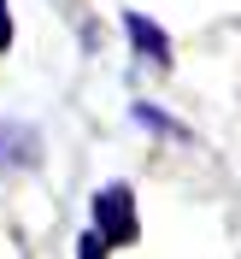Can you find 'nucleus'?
Instances as JSON below:
<instances>
[{
  "mask_svg": "<svg viewBox=\"0 0 241 259\" xmlns=\"http://www.w3.org/2000/svg\"><path fill=\"white\" fill-rule=\"evenodd\" d=\"M124 30H129V48H135V53H147L153 65H171V41H165V30L153 24V18L129 12V18H124Z\"/></svg>",
  "mask_w": 241,
  "mask_h": 259,
  "instance_id": "nucleus-2",
  "label": "nucleus"
},
{
  "mask_svg": "<svg viewBox=\"0 0 241 259\" xmlns=\"http://www.w3.org/2000/svg\"><path fill=\"white\" fill-rule=\"evenodd\" d=\"M135 124H147V130H159V136H177V124L159 112V106H147V100H135Z\"/></svg>",
  "mask_w": 241,
  "mask_h": 259,
  "instance_id": "nucleus-4",
  "label": "nucleus"
},
{
  "mask_svg": "<svg viewBox=\"0 0 241 259\" xmlns=\"http://www.w3.org/2000/svg\"><path fill=\"white\" fill-rule=\"evenodd\" d=\"M77 253H82V259H94V253H106V236H100V230H88V236H82V242H77Z\"/></svg>",
  "mask_w": 241,
  "mask_h": 259,
  "instance_id": "nucleus-5",
  "label": "nucleus"
},
{
  "mask_svg": "<svg viewBox=\"0 0 241 259\" xmlns=\"http://www.w3.org/2000/svg\"><path fill=\"white\" fill-rule=\"evenodd\" d=\"M12 41V18H6V0H0V48Z\"/></svg>",
  "mask_w": 241,
  "mask_h": 259,
  "instance_id": "nucleus-6",
  "label": "nucleus"
},
{
  "mask_svg": "<svg viewBox=\"0 0 241 259\" xmlns=\"http://www.w3.org/2000/svg\"><path fill=\"white\" fill-rule=\"evenodd\" d=\"M35 153H41V142H35L24 124H0V171H12V165H30Z\"/></svg>",
  "mask_w": 241,
  "mask_h": 259,
  "instance_id": "nucleus-3",
  "label": "nucleus"
},
{
  "mask_svg": "<svg viewBox=\"0 0 241 259\" xmlns=\"http://www.w3.org/2000/svg\"><path fill=\"white\" fill-rule=\"evenodd\" d=\"M94 230L106 236V247H124L135 236V194H129V183H106L94 194Z\"/></svg>",
  "mask_w": 241,
  "mask_h": 259,
  "instance_id": "nucleus-1",
  "label": "nucleus"
}]
</instances>
